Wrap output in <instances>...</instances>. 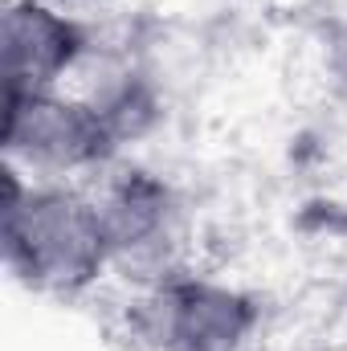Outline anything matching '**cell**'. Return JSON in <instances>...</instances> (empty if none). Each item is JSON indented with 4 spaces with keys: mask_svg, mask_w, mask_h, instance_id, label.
Listing matches in <instances>:
<instances>
[{
    "mask_svg": "<svg viewBox=\"0 0 347 351\" xmlns=\"http://www.w3.org/2000/svg\"><path fill=\"white\" fill-rule=\"evenodd\" d=\"M0 250L21 290L53 302H78L115 274L94 184L33 180L4 168Z\"/></svg>",
    "mask_w": 347,
    "mask_h": 351,
    "instance_id": "cell-1",
    "label": "cell"
},
{
    "mask_svg": "<svg viewBox=\"0 0 347 351\" xmlns=\"http://www.w3.org/2000/svg\"><path fill=\"white\" fill-rule=\"evenodd\" d=\"M123 306L131 351H254L261 335L258 298L196 265L131 286Z\"/></svg>",
    "mask_w": 347,
    "mask_h": 351,
    "instance_id": "cell-2",
    "label": "cell"
},
{
    "mask_svg": "<svg viewBox=\"0 0 347 351\" xmlns=\"http://www.w3.org/2000/svg\"><path fill=\"white\" fill-rule=\"evenodd\" d=\"M0 143L4 168H16L33 180L70 184H94L127 152L106 114L74 86L45 94H8Z\"/></svg>",
    "mask_w": 347,
    "mask_h": 351,
    "instance_id": "cell-3",
    "label": "cell"
},
{
    "mask_svg": "<svg viewBox=\"0 0 347 351\" xmlns=\"http://www.w3.org/2000/svg\"><path fill=\"white\" fill-rule=\"evenodd\" d=\"M94 196L106 221L115 274H123L131 286L192 265L188 200L164 172L119 160L106 176L94 180Z\"/></svg>",
    "mask_w": 347,
    "mask_h": 351,
    "instance_id": "cell-4",
    "label": "cell"
},
{
    "mask_svg": "<svg viewBox=\"0 0 347 351\" xmlns=\"http://www.w3.org/2000/svg\"><path fill=\"white\" fill-rule=\"evenodd\" d=\"M98 53L94 25L62 0H4L0 12V78L8 94L66 90Z\"/></svg>",
    "mask_w": 347,
    "mask_h": 351,
    "instance_id": "cell-5",
    "label": "cell"
},
{
    "mask_svg": "<svg viewBox=\"0 0 347 351\" xmlns=\"http://www.w3.org/2000/svg\"><path fill=\"white\" fill-rule=\"evenodd\" d=\"M62 4H74V8H82V12H86L90 4H98V0H62Z\"/></svg>",
    "mask_w": 347,
    "mask_h": 351,
    "instance_id": "cell-6",
    "label": "cell"
}]
</instances>
